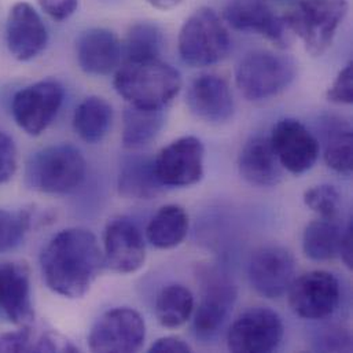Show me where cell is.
I'll list each match as a JSON object with an SVG mask.
<instances>
[{
    "instance_id": "cell-15",
    "label": "cell",
    "mask_w": 353,
    "mask_h": 353,
    "mask_svg": "<svg viewBox=\"0 0 353 353\" xmlns=\"http://www.w3.org/2000/svg\"><path fill=\"white\" fill-rule=\"evenodd\" d=\"M105 265L119 274L138 271L146 260V249L139 228L127 217L109 221L105 230Z\"/></svg>"
},
{
    "instance_id": "cell-12",
    "label": "cell",
    "mask_w": 353,
    "mask_h": 353,
    "mask_svg": "<svg viewBox=\"0 0 353 353\" xmlns=\"http://www.w3.org/2000/svg\"><path fill=\"white\" fill-rule=\"evenodd\" d=\"M281 165L294 175L310 171L318 161L321 143L299 120L283 119L275 124L270 137Z\"/></svg>"
},
{
    "instance_id": "cell-18",
    "label": "cell",
    "mask_w": 353,
    "mask_h": 353,
    "mask_svg": "<svg viewBox=\"0 0 353 353\" xmlns=\"http://www.w3.org/2000/svg\"><path fill=\"white\" fill-rule=\"evenodd\" d=\"M187 106L208 123H224L234 113V99L227 81L214 74L195 79L187 90Z\"/></svg>"
},
{
    "instance_id": "cell-4",
    "label": "cell",
    "mask_w": 353,
    "mask_h": 353,
    "mask_svg": "<svg viewBox=\"0 0 353 353\" xmlns=\"http://www.w3.org/2000/svg\"><path fill=\"white\" fill-rule=\"evenodd\" d=\"M348 8V0H300L283 19L305 50L321 57L332 46Z\"/></svg>"
},
{
    "instance_id": "cell-7",
    "label": "cell",
    "mask_w": 353,
    "mask_h": 353,
    "mask_svg": "<svg viewBox=\"0 0 353 353\" xmlns=\"http://www.w3.org/2000/svg\"><path fill=\"white\" fill-rule=\"evenodd\" d=\"M63 95V87L55 80H41L22 88L11 103L17 125L30 137L43 134L57 117Z\"/></svg>"
},
{
    "instance_id": "cell-33",
    "label": "cell",
    "mask_w": 353,
    "mask_h": 353,
    "mask_svg": "<svg viewBox=\"0 0 353 353\" xmlns=\"http://www.w3.org/2000/svg\"><path fill=\"white\" fill-rule=\"evenodd\" d=\"M327 99L333 103L351 105L353 102V66L350 62L329 87Z\"/></svg>"
},
{
    "instance_id": "cell-6",
    "label": "cell",
    "mask_w": 353,
    "mask_h": 353,
    "mask_svg": "<svg viewBox=\"0 0 353 353\" xmlns=\"http://www.w3.org/2000/svg\"><path fill=\"white\" fill-rule=\"evenodd\" d=\"M296 76L294 62L271 51L246 55L235 73L236 87L249 101H264L282 92Z\"/></svg>"
},
{
    "instance_id": "cell-3",
    "label": "cell",
    "mask_w": 353,
    "mask_h": 353,
    "mask_svg": "<svg viewBox=\"0 0 353 353\" xmlns=\"http://www.w3.org/2000/svg\"><path fill=\"white\" fill-rule=\"evenodd\" d=\"M85 176V160L70 145H54L36 152L26 164L29 188L44 194H66L76 190Z\"/></svg>"
},
{
    "instance_id": "cell-9",
    "label": "cell",
    "mask_w": 353,
    "mask_h": 353,
    "mask_svg": "<svg viewBox=\"0 0 353 353\" xmlns=\"http://www.w3.org/2000/svg\"><path fill=\"white\" fill-rule=\"evenodd\" d=\"M282 339L281 316L270 308H252L232 323L227 345L231 352L267 353L276 350Z\"/></svg>"
},
{
    "instance_id": "cell-19",
    "label": "cell",
    "mask_w": 353,
    "mask_h": 353,
    "mask_svg": "<svg viewBox=\"0 0 353 353\" xmlns=\"http://www.w3.org/2000/svg\"><path fill=\"white\" fill-rule=\"evenodd\" d=\"M119 37L109 29L91 28L76 43L77 61L83 72L108 76L120 66L123 48Z\"/></svg>"
},
{
    "instance_id": "cell-31",
    "label": "cell",
    "mask_w": 353,
    "mask_h": 353,
    "mask_svg": "<svg viewBox=\"0 0 353 353\" xmlns=\"http://www.w3.org/2000/svg\"><path fill=\"white\" fill-rule=\"evenodd\" d=\"M305 205L322 219L336 220L341 209V195L334 185L321 184L304 192Z\"/></svg>"
},
{
    "instance_id": "cell-40",
    "label": "cell",
    "mask_w": 353,
    "mask_h": 353,
    "mask_svg": "<svg viewBox=\"0 0 353 353\" xmlns=\"http://www.w3.org/2000/svg\"><path fill=\"white\" fill-rule=\"evenodd\" d=\"M272 1H279V3H282V1H289V0H272Z\"/></svg>"
},
{
    "instance_id": "cell-16",
    "label": "cell",
    "mask_w": 353,
    "mask_h": 353,
    "mask_svg": "<svg viewBox=\"0 0 353 353\" xmlns=\"http://www.w3.org/2000/svg\"><path fill=\"white\" fill-rule=\"evenodd\" d=\"M202 285V299L195 312L194 330L199 339H210L227 319L236 292L232 282L217 271H206Z\"/></svg>"
},
{
    "instance_id": "cell-17",
    "label": "cell",
    "mask_w": 353,
    "mask_h": 353,
    "mask_svg": "<svg viewBox=\"0 0 353 353\" xmlns=\"http://www.w3.org/2000/svg\"><path fill=\"white\" fill-rule=\"evenodd\" d=\"M223 18L236 30L259 33L278 46L286 43L289 29L283 17L276 15L264 0H232L224 8Z\"/></svg>"
},
{
    "instance_id": "cell-24",
    "label": "cell",
    "mask_w": 353,
    "mask_h": 353,
    "mask_svg": "<svg viewBox=\"0 0 353 353\" xmlns=\"http://www.w3.org/2000/svg\"><path fill=\"white\" fill-rule=\"evenodd\" d=\"M163 187L154 174L153 160L148 157L130 159L120 171L119 188L128 198L152 199L161 192Z\"/></svg>"
},
{
    "instance_id": "cell-11",
    "label": "cell",
    "mask_w": 353,
    "mask_h": 353,
    "mask_svg": "<svg viewBox=\"0 0 353 353\" xmlns=\"http://www.w3.org/2000/svg\"><path fill=\"white\" fill-rule=\"evenodd\" d=\"M205 149L195 137H183L164 148L153 160L154 174L165 187H187L203 176Z\"/></svg>"
},
{
    "instance_id": "cell-26",
    "label": "cell",
    "mask_w": 353,
    "mask_h": 353,
    "mask_svg": "<svg viewBox=\"0 0 353 353\" xmlns=\"http://www.w3.org/2000/svg\"><path fill=\"white\" fill-rule=\"evenodd\" d=\"M188 231V216L177 205L163 206L148 225V239L159 249H172L183 242Z\"/></svg>"
},
{
    "instance_id": "cell-2",
    "label": "cell",
    "mask_w": 353,
    "mask_h": 353,
    "mask_svg": "<svg viewBox=\"0 0 353 353\" xmlns=\"http://www.w3.org/2000/svg\"><path fill=\"white\" fill-rule=\"evenodd\" d=\"M116 91L132 106L165 109L181 88V77L174 66L160 58L125 61L114 76Z\"/></svg>"
},
{
    "instance_id": "cell-25",
    "label": "cell",
    "mask_w": 353,
    "mask_h": 353,
    "mask_svg": "<svg viewBox=\"0 0 353 353\" xmlns=\"http://www.w3.org/2000/svg\"><path fill=\"white\" fill-rule=\"evenodd\" d=\"M325 161L339 174H351L353 168L352 127L340 119H329L323 127Z\"/></svg>"
},
{
    "instance_id": "cell-28",
    "label": "cell",
    "mask_w": 353,
    "mask_h": 353,
    "mask_svg": "<svg viewBox=\"0 0 353 353\" xmlns=\"http://www.w3.org/2000/svg\"><path fill=\"white\" fill-rule=\"evenodd\" d=\"M192 310V293L181 285L164 288L156 301V316L159 322L168 329H175L184 325L190 319Z\"/></svg>"
},
{
    "instance_id": "cell-5",
    "label": "cell",
    "mask_w": 353,
    "mask_h": 353,
    "mask_svg": "<svg viewBox=\"0 0 353 353\" xmlns=\"http://www.w3.org/2000/svg\"><path fill=\"white\" fill-rule=\"evenodd\" d=\"M231 50V39L221 18L209 7L192 12L179 33V54L192 68L223 61Z\"/></svg>"
},
{
    "instance_id": "cell-27",
    "label": "cell",
    "mask_w": 353,
    "mask_h": 353,
    "mask_svg": "<svg viewBox=\"0 0 353 353\" xmlns=\"http://www.w3.org/2000/svg\"><path fill=\"white\" fill-rule=\"evenodd\" d=\"M341 230L334 220H315L310 223L303 235V249L307 257L315 261H325L339 254Z\"/></svg>"
},
{
    "instance_id": "cell-30",
    "label": "cell",
    "mask_w": 353,
    "mask_h": 353,
    "mask_svg": "<svg viewBox=\"0 0 353 353\" xmlns=\"http://www.w3.org/2000/svg\"><path fill=\"white\" fill-rule=\"evenodd\" d=\"M76 352L70 344H58L51 334H36L29 326H22L17 332L0 334V352Z\"/></svg>"
},
{
    "instance_id": "cell-10",
    "label": "cell",
    "mask_w": 353,
    "mask_h": 353,
    "mask_svg": "<svg viewBox=\"0 0 353 353\" xmlns=\"http://www.w3.org/2000/svg\"><path fill=\"white\" fill-rule=\"evenodd\" d=\"M289 292V303L303 319L319 321L334 314L340 303V283L326 271H312L294 279Z\"/></svg>"
},
{
    "instance_id": "cell-23",
    "label": "cell",
    "mask_w": 353,
    "mask_h": 353,
    "mask_svg": "<svg viewBox=\"0 0 353 353\" xmlns=\"http://www.w3.org/2000/svg\"><path fill=\"white\" fill-rule=\"evenodd\" d=\"M165 123L164 109H142L128 105L123 117V143L127 149H138L152 142Z\"/></svg>"
},
{
    "instance_id": "cell-32",
    "label": "cell",
    "mask_w": 353,
    "mask_h": 353,
    "mask_svg": "<svg viewBox=\"0 0 353 353\" xmlns=\"http://www.w3.org/2000/svg\"><path fill=\"white\" fill-rule=\"evenodd\" d=\"M29 228V214L0 209V253L8 252L21 243Z\"/></svg>"
},
{
    "instance_id": "cell-22",
    "label": "cell",
    "mask_w": 353,
    "mask_h": 353,
    "mask_svg": "<svg viewBox=\"0 0 353 353\" xmlns=\"http://www.w3.org/2000/svg\"><path fill=\"white\" fill-rule=\"evenodd\" d=\"M113 121L110 103L101 97L85 98L76 109L73 128L87 143L101 142L109 132Z\"/></svg>"
},
{
    "instance_id": "cell-38",
    "label": "cell",
    "mask_w": 353,
    "mask_h": 353,
    "mask_svg": "<svg viewBox=\"0 0 353 353\" xmlns=\"http://www.w3.org/2000/svg\"><path fill=\"white\" fill-rule=\"evenodd\" d=\"M352 223H351L348 225V228L341 235V242H340V249H339V254L341 256L343 261L345 263V265L348 268H352Z\"/></svg>"
},
{
    "instance_id": "cell-37",
    "label": "cell",
    "mask_w": 353,
    "mask_h": 353,
    "mask_svg": "<svg viewBox=\"0 0 353 353\" xmlns=\"http://www.w3.org/2000/svg\"><path fill=\"white\" fill-rule=\"evenodd\" d=\"M152 353H188L191 348L187 343L177 337H164L157 340L149 350Z\"/></svg>"
},
{
    "instance_id": "cell-36",
    "label": "cell",
    "mask_w": 353,
    "mask_h": 353,
    "mask_svg": "<svg viewBox=\"0 0 353 353\" xmlns=\"http://www.w3.org/2000/svg\"><path fill=\"white\" fill-rule=\"evenodd\" d=\"M40 8L55 21H65L74 14L79 0H37Z\"/></svg>"
},
{
    "instance_id": "cell-8",
    "label": "cell",
    "mask_w": 353,
    "mask_h": 353,
    "mask_svg": "<svg viewBox=\"0 0 353 353\" xmlns=\"http://www.w3.org/2000/svg\"><path fill=\"white\" fill-rule=\"evenodd\" d=\"M146 339L143 318L131 308H114L103 314L88 336L94 352H138Z\"/></svg>"
},
{
    "instance_id": "cell-34",
    "label": "cell",
    "mask_w": 353,
    "mask_h": 353,
    "mask_svg": "<svg viewBox=\"0 0 353 353\" xmlns=\"http://www.w3.org/2000/svg\"><path fill=\"white\" fill-rule=\"evenodd\" d=\"M352 339L348 330L343 327H326L318 337V350L321 351H332V352H340V351H351L352 347Z\"/></svg>"
},
{
    "instance_id": "cell-21",
    "label": "cell",
    "mask_w": 353,
    "mask_h": 353,
    "mask_svg": "<svg viewBox=\"0 0 353 353\" xmlns=\"http://www.w3.org/2000/svg\"><path fill=\"white\" fill-rule=\"evenodd\" d=\"M239 174L254 185L270 187L282 181V165L267 137L252 138L239 154Z\"/></svg>"
},
{
    "instance_id": "cell-1",
    "label": "cell",
    "mask_w": 353,
    "mask_h": 353,
    "mask_svg": "<svg viewBox=\"0 0 353 353\" xmlns=\"http://www.w3.org/2000/svg\"><path fill=\"white\" fill-rule=\"evenodd\" d=\"M40 264L43 278L54 293L80 299L102 272L105 259L91 231L68 228L48 242Z\"/></svg>"
},
{
    "instance_id": "cell-20",
    "label": "cell",
    "mask_w": 353,
    "mask_h": 353,
    "mask_svg": "<svg viewBox=\"0 0 353 353\" xmlns=\"http://www.w3.org/2000/svg\"><path fill=\"white\" fill-rule=\"evenodd\" d=\"M0 308L15 325L29 326L34 318L29 270L22 263H0Z\"/></svg>"
},
{
    "instance_id": "cell-29",
    "label": "cell",
    "mask_w": 353,
    "mask_h": 353,
    "mask_svg": "<svg viewBox=\"0 0 353 353\" xmlns=\"http://www.w3.org/2000/svg\"><path fill=\"white\" fill-rule=\"evenodd\" d=\"M163 32L152 22H139L131 26L124 47V59L128 62L160 58Z\"/></svg>"
},
{
    "instance_id": "cell-39",
    "label": "cell",
    "mask_w": 353,
    "mask_h": 353,
    "mask_svg": "<svg viewBox=\"0 0 353 353\" xmlns=\"http://www.w3.org/2000/svg\"><path fill=\"white\" fill-rule=\"evenodd\" d=\"M148 1L159 10H171L179 6L183 0H148Z\"/></svg>"
},
{
    "instance_id": "cell-35",
    "label": "cell",
    "mask_w": 353,
    "mask_h": 353,
    "mask_svg": "<svg viewBox=\"0 0 353 353\" xmlns=\"http://www.w3.org/2000/svg\"><path fill=\"white\" fill-rule=\"evenodd\" d=\"M18 153L14 141L0 131V184L8 181L17 171Z\"/></svg>"
},
{
    "instance_id": "cell-13",
    "label": "cell",
    "mask_w": 353,
    "mask_h": 353,
    "mask_svg": "<svg viewBox=\"0 0 353 353\" xmlns=\"http://www.w3.org/2000/svg\"><path fill=\"white\" fill-rule=\"evenodd\" d=\"M296 261L281 246L259 249L249 263V281L254 290L267 299L282 297L294 281Z\"/></svg>"
},
{
    "instance_id": "cell-14",
    "label": "cell",
    "mask_w": 353,
    "mask_h": 353,
    "mask_svg": "<svg viewBox=\"0 0 353 353\" xmlns=\"http://www.w3.org/2000/svg\"><path fill=\"white\" fill-rule=\"evenodd\" d=\"M48 32L39 12L26 1L15 3L7 17L6 43L18 61L36 58L47 46Z\"/></svg>"
}]
</instances>
